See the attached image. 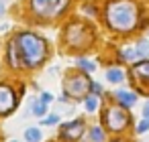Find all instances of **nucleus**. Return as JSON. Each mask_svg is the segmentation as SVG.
<instances>
[{"mask_svg":"<svg viewBox=\"0 0 149 142\" xmlns=\"http://www.w3.org/2000/svg\"><path fill=\"white\" fill-rule=\"evenodd\" d=\"M45 110H47V106H45L43 102H35V104H33V114H35V116H43Z\"/></svg>","mask_w":149,"mask_h":142,"instance_id":"nucleus-16","label":"nucleus"},{"mask_svg":"<svg viewBox=\"0 0 149 142\" xmlns=\"http://www.w3.org/2000/svg\"><path fill=\"white\" fill-rule=\"evenodd\" d=\"M88 87H92V83H90L88 75H82V73H72L63 81V89L72 97H82L88 91Z\"/></svg>","mask_w":149,"mask_h":142,"instance_id":"nucleus-3","label":"nucleus"},{"mask_svg":"<svg viewBox=\"0 0 149 142\" xmlns=\"http://www.w3.org/2000/svg\"><path fill=\"white\" fill-rule=\"evenodd\" d=\"M143 116H145V120L149 122V102H147V106L143 108Z\"/></svg>","mask_w":149,"mask_h":142,"instance_id":"nucleus-23","label":"nucleus"},{"mask_svg":"<svg viewBox=\"0 0 149 142\" xmlns=\"http://www.w3.org/2000/svg\"><path fill=\"white\" fill-rule=\"evenodd\" d=\"M137 6L131 0H114L106 8V21L116 31H131L137 25Z\"/></svg>","mask_w":149,"mask_h":142,"instance_id":"nucleus-1","label":"nucleus"},{"mask_svg":"<svg viewBox=\"0 0 149 142\" xmlns=\"http://www.w3.org/2000/svg\"><path fill=\"white\" fill-rule=\"evenodd\" d=\"M25 138H27V142H39L41 140V130L39 128H27Z\"/></svg>","mask_w":149,"mask_h":142,"instance_id":"nucleus-11","label":"nucleus"},{"mask_svg":"<svg viewBox=\"0 0 149 142\" xmlns=\"http://www.w3.org/2000/svg\"><path fill=\"white\" fill-rule=\"evenodd\" d=\"M145 130H149V122H147V120H143V122L137 126V132H139V134H141V132H145Z\"/></svg>","mask_w":149,"mask_h":142,"instance_id":"nucleus-20","label":"nucleus"},{"mask_svg":"<svg viewBox=\"0 0 149 142\" xmlns=\"http://www.w3.org/2000/svg\"><path fill=\"white\" fill-rule=\"evenodd\" d=\"M2 14H4V6H2V4H0V16H2Z\"/></svg>","mask_w":149,"mask_h":142,"instance_id":"nucleus-24","label":"nucleus"},{"mask_svg":"<svg viewBox=\"0 0 149 142\" xmlns=\"http://www.w3.org/2000/svg\"><path fill=\"white\" fill-rule=\"evenodd\" d=\"M96 108H98V97L96 95H88L86 97V110L88 112H94Z\"/></svg>","mask_w":149,"mask_h":142,"instance_id":"nucleus-15","label":"nucleus"},{"mask_svg":"<svg viewBox=\"0 0 149 142\" xmlns=\"http://www.w3.org/2000/svg\"><path fill=\"white\" fill-rule=\"evenodd\" d=\"M137 57H149V43L147 41H139V45L135 47Z\"/></svg>","mask_w":149,"mask_h":142,"instance_id":"nucleus-12","label":"nucleus"},{"mask_svg":"<svg viewBox=\"0 0 149 142\" xmlns=\"http://www.w3.org/2000/svg\"><path fill=\"white\" fill-rule=\"evenodd\" d=\"M15 108V93L10 87L0 85V114H8Z\"/></svg>","mask_w":149,"mask_h":142,"instance_id":"nucleus-6","label":"nucleus"},{"mask_svg":"<svg viewBox=\"0 0 149 142\" xmlns=\"http://www.w3.org/2000/svg\"><path fill=\"white\" fill-rule=\"evenodd\" d=\"M15 47H17V43L13 41V43L8 45V57H10V65H13V67H19L21 61H19V55H15Z\"/></svg>","mask_w":149,"mask_h":142,"instance_id":"nucleus-13","label":"nucleus"},{"mask_svg":"<svg viewBox=\"0 0 149 142\" xmlns=\"http://www.w3.org/2000/svg\"><path fill=\"white\" fill-rule=\"evenodd\" d=\"M92 91H94V93H100V91H102V85H100V83H92Z\"/></svg>","mask_w":149,"mask_h":142,"instance_id":"nucleus-21","label":"nucleus"},{"mask_svg":"<svg viewBox=\"0 0 149 142\" xmlns=\"http://www.w3.org/2000/svg\"><path fill=\"white\" fill-rule=\"evenodd\" d=\"M57 120H59L57 114H49V116L43 120V124H45V126H53V124H57Z\"/></svg>","mask_w":149,"mask_h":142,"instance_id":"nucleus-19","label":"nucleus"},{"mask_svg":"<svg viewBox=\"0 0 149 142\" xmlns=\"http://www.w3.org/2000/svg\"><path fill=\"white\" fill-rule=\"evenodd\" d=\"M51 99H53L51 93H43V95H41V102H43V104H47V102H51Z\"/></svg>","mask_w":149,"mask_h":142,"instance_id":"nucleus-22","label":"nucleus"},{"mask_svg":"<svg viewBox=\"0 0 149 142\" xmlns=\"http://www.w3.org/2000/svg\"><path fill=\"white\" fill-rule=\"evenodd\" d=\"M114 97L120 102V106H123V108H133V104L137 102V93L127 91V89H118V91L114 93Z\"/></svg>","mask_w":149,"mask_h":142,"instance_id":"nucleus-9","label":"nucleus"},{"mask_svg":"<svg viewBox=\"0 0 149 142\" xmlns=\"http://www.w3.org/2000/svg\"><path fill=\"white\" fill-rule=\"evenodd\" d=\"M68 4V0H31V6L41 16H55Z\"/></svg>","mask_w":149,"mask_h":142,"instance_id":"nucleus-4","label":"nucleus"},{"mask_svg":"<svg viewBox=\"0 0 149 142\" xmlns=\"http://www.w3.org/2000/svg\"><path fill=\"white\" fill-rule=\"evenodd\" d=\"M76 63H78L82 69H86V71H94V67H96V65H94L92 61H88V59H78Z\"/></svg>","mask_w":149,"mask_h":142,"instance_id":"nucleus-18","label":"nucleus"},{"mask_svg":"<svg viewBox=\"0 0 149 142\" xmlns=\"http://www.w3.org/2000/svg\"><path fill=\"white\" fill-rule=\"evenodd\" d=\"M104 122H106V126H108L112 132H118V130H123V128L129 124V114H127L123 108H110V110L104 114Z\"/></svg>","mask_w":149,"mask_h":142,"instance_id":"nucleus-5","label":"nucleus"},{"mask_svg":"<svg viewBox=\"0 0 149 142\" xmlns=\"http://www.w3.org/2000/svg\"><path fill=\"white\" fill-rule=\"evenodd\" d=\"M82 132H84V122H82V120L68 122V124L61 128V136L68 138V140H76V138H80Z\"/></svg>","mask_w":149,"mask_h":142,"instance_id":"nucleus-7","label":"nucleus"},{"mask_svg":"<svg viewBox=\"0 0 149 142\" xmlns=\"http://www.w3.org/2000/svg\"><path fill=\"white\" fill-rule=\"evenodd\" d=\"M90 136H92L94 142H102V140H104V132H102V128H98V126H94V128L90 130Z\"/></svg>","mask_w":149,"mask_h":142,"instance_id":"nucleus-14","label":"nucleus"},{"mask_svg":"<svg viewBox=\"0 0 149 142\" xmlns=\"http://www.w3.org/2000/svg\"><path fill=\"white\" fill-rule=\"evenodd\" d=\"M135 57H137V53H135V49H133V47H125V49H123V59L133 61Z\"/></svg>","mask_w":149,"mask_h":142,"instance_id":"nucleus-17","label":"nucleus"},{"mask_svg":"<svg viewBox=\"0 0 149 142\" xmlns=\"http://www.w3.org/2000/svg\"><path fill=\"white\" fill-rule=\"evenodd\" d=\"M133 79L139 83H147L149 85V61H143V63H137L135 67H133Z\"/></svg>","mask_w":149,"mask_h":142,"instance_id":"nucleus-8","label":"nucleus"},{"mask_svg":"<svg viewBox=\"0 0 149 142\" xmlns=\"http://www.w3.org/2000/svg\"><path fill=\"white\" fill-rule=\"evenodd\" d=\"M17 41V39H15ZM17 45L21 47V55L25 57V63L27 65H39L45 55H47V45L41 37L33 35V33H23L17 41Z\"/></svg>","mask_w":149,"mask_h":142,"instance_id":"nucleus-2","label":"nucleus"},{"mask_svg":"<svg viewBox=\"0 0 149 142\" xmlns=\"http://www.w3.org/2000/svg\"><path fill=\"white\" fill-rule=\"evenodd\" d=\"M106 79H108V81H112V83H120V81L125 79V75H123V71H120V69L112 67V69H108V71H106Z\"/></svg>","mask_w":149,"mask_h":142,"instance_id":"nucleus-10","label":"nucleus"}]
</instances>
